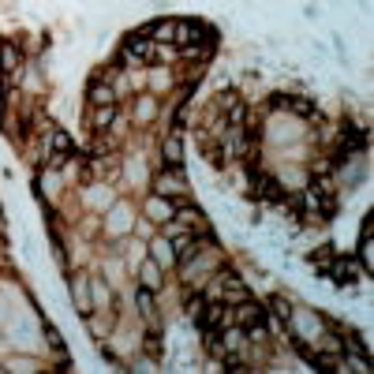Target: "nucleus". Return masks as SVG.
<instances>
[{"label": "nucleus", "instance_id": "423d86ee", "mask_svg": "<svg viewBox=\"0 0 374 374\" xmlns=\"http://www.w3.org/2000/svg\"><path fill=\"white\" fill-rule=\"evenodd\" d=\"M173 210H176V202L173 199H165V195H154L147 202V217H150V225H168L173 221Z\"/></svg>", "mask_w": 374, "mask_h": 374}, {"label": "nucleus", "instance_id": "ddd939ff", "mask_svg": "<svg viewBox=\"0 0 374 374\" xmlns=\"http://www.w3.org/2000/svg\"><path fill=\"white\" fill-rule=\"evenodd\" d=\"M19 60H23V56L11 49V45H0V75H11V71L19 68Z\"/></svg>", "mask_w": 374, "mask_h": 374}, {"label": "nucleus", "instance_id": "f03ea898", "mask_svg": "<svg viewBox=\"0 0 374 374\" xmlns=\"http://www.w3.org/2000/svg\"><path fill=\"white\" fill-rule=\"evenodd\" d=\"M131 225H135V213H131V206H124V202H116V206L108 210V217H105V232L108 236H127Z\"/></svg>", "mask_w": 374, "mask_h": 374}, {"label": "nucleus", "instance_id": "f257e3e1", "mask_svg": "<svg viewBox=\"0 0 374 374\" xmlns=\"http://www.w3.org/2000/svg\"><path fill=\"white\" fill-rule=\"evenodd\" d=\"M154 195H165V199H187L191 195L180 165H168V168H161V173L154 176Z\"/></svg>", "mask_w": 374, "mask_h": 374}, {"label": "nucleus", "instance_id": "f8f14e48", "mask_svg": "<svg viewBox=\"0 0 374 374\" xmlns=\"http://www.w3.org/2000/svg\"><path fill=\"white\" fill-rule=\"evenodd\" d=\"M154 113H158V98H150V94H147V98H139V105H135V120H139V124H150Z\"/></svg>", "mask_w": 374, "mask_h": 374}, {"label": "nucleus", "instance_id": "20e7f679", "mask_svg": "<svg viewBox=\"0 0 374 374\" xmlns=\"http://www.w3.org/2000/svg\"><path fill=\"white\" fill-rule=\"evenodd\" d=\"M135 273H139V288H147V292H161L165 273H161V266L154 258H142L139 266H135Z\"/></svg>", "mask_w": 374, "mask_h": 374}, {"label": "nucleus", "instance_id": "9d476101", "mask_svg": "<svg viewBox=\"0 0 374 374\" xmlns=\"http://www.w3.org/2000/svg\"><path fill=\"white\" fill-rule=\"evenodd\" d=\"M165 161H168V165H180V161H184V139H180V131H173V135L165 139Z\"/></svg>", "mask_w": 374, "mask_h": 374}, {"label": "nucleus", "instance_id": "7ed1b4c3", "mask_svg": "<svg viewBox=\"0 0 374 374\" xmlns=\"http://www.w3.org/2000/svg\"><path fill=\"white\" fill-rule=\"evenodd\" d=\"M71 304L82 318L94 315V299H90V277H71Z\"/></svg>", "mask_w": 374, "mask_h": 374}, {"label": "nucleus", "instance_id": "6e6552de", "mask_svg": "<svg viewBox=\"0 0 374 374\" xmlns=\"http://www.w3.org/2000/svg\"><path fill=\"white\" fill-rule=\"evenodd\" d=\"M90 299H94V311L113 307V288H108L105 277H90Z\"/></svg>", "mask_w": 374, "mask_h": 374}, {"label": "nucleus", "instance_id": "0eeeda50", "mask_svg": "<svg viewBox=\"0 0 374 374\" xmlns=\"http://www.w3.org/2000/svg\"><path fill=\"white\" fill-rule=\"evenodd\" d=\"M87 101H90V105H116V101H120V94H116L113 82L94 79V87L87 90Z\"/></svg>", "mask_w": 374, "mask_h": 374}, {"label": "nucleus", "instance_id": "9b49d317", "mask_svg": "<svg viewBox=\"0 0 374 374\" xmlns=\"http://www.w3.org/2000/svg\"><path fill=\"white\" fill-rule=\"evenodd\" d=\"M87 202L94 210H101V206H113V191H108L105 184H94V187H87Z\"/></svg>", "mask_w": 374, "mask_h": 374}, {"label": "nucleus", "instance_id": "39448f33", "mask_svg": "<svg viewBox=\"0 0 374 374\" xmlns=\"http://www.w3.org/2000/svg\"><path fill=\"white\" fill-rule=\"evenodd\" d=\"M147 258H154L161 270L176 266V251H173V239H168L165 232H161V236H154V239H150V251H147Z\"/></svg>", "mask_w": 374, "mask_h": 374}, {"label": "nucleus", "instance_id": "1a4fd4ad", "mask_svg": "<svg viewBox=\"0 0 374 374\" xmlns=\"http://www.w3.org/2000/svg\"><path fill=\"white\" fill-rule=\"evenodd\" d=\"M60 184H64L60 168H56V165H45V168H42V176H38V191H42V195H56Z\"/></svg>", "mask_w": 374, "mask_h": 374}]
</instances>
